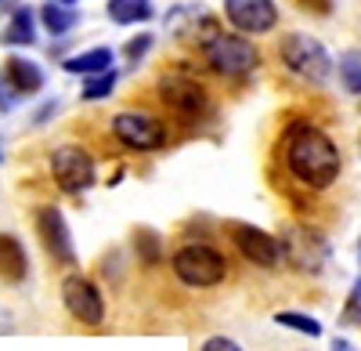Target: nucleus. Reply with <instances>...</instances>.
<instances>
[{
  "label": "nucleus",
  "instance_id": "nucleus-1",
  "mask_svg": "<svg viewBox=\"0 0 361 351\" xmlns=\"http://www.w3.org/2000/svg\"><path fill=\"white\" fill-rule=\"evenodd\" d=\"M282 163L300 185L314 189V192L333 185L343 167L336 141L307 120H296L282 131Z\"/></svg>",
  "mask_w": 361,
  "mask_h": 351
},
{
  "label": "nucleus",
  "instance_id": "nucleus-2",
  "mask_svg": "<svg viewBox=\"0 0 361 351\" xmlns=\"http://www.w3.org/2000/svg\"><path fill=\"white\" fill-rule=\"evenodd\" d=\"M173 275L185 282V286H195V290H209L224 282L228 275V261L221 250H214L209 243H188L173 254Z\"/></svg>",
  "mask_w": 361,
  "mask_h": 351
},
{
  "label": "nucleus",
  "instance_id": "nucleus-3",
  "mask_svg": "<svg viewBox=\"0 0 361 351\" xmlns=\"http://www.w3.org/2000/svg\"><path fill=\"white\" fill-rule=\"evenodd\" d=\"M279 58L286 62L289 73H296L307 83H325L333 76V58H329L325 44L314 40L311 33H289L279 44Z\"/></svg>",
  "mask_w": 361,
  "mask_h": 351
},
{
  "label": "nucleus",
  "instance_id": "nucleus-4",
  "mask_svg": "<svg viewBox=\"0 0 361 351\" xmlns=\"http://www.w3.org/2000/svg\"><path fill=\"white\" fill-rule=\"evenodd\" d=\"M202 54H206L209 69L221 76H231V80H243L260 66V51L243 33H217L202 47Z\"/></svg>",
  "mask_w": 361,
  "mask_h": 351
},
{
  "label": "nucleus",
  "instance_id": "nucleus-5",
  "mask_svg": "<svg viewBox=\"0 0 361 351\" xmlns=\"http://www.w3.org/2000/svg\"><path fill=\"white\" fill-rule=\"evenodd\" d=\"M282 257L289 261V265L296 272H322L325 268V261H329V243L318 228L311 225H289L282 232Z\"/></svg>",
  "mask_w": 361,
  "mask_h": 351
},
{
  "label": "nucleus",
  "instance_id": "nucleus-6",
  "mask_svg": "<svg viewBox=\"0 0 361 351\" xmlns=\"http://www.w3.org/2000/svg\"><path fill=\"white\" fill-rule=\"evenodd\" d=\"M159 98L166 109H173L180 120H202L209 112V95L206 87L188 76V73H163L159 80Z\"/></svg>",
  "mask_w": 361,
  "mask_h": 351
},
{
  "label": "nucleus",
  "instance_id": "nucleus-7",
  "mask_svg": "<svg viewBox=\"0 0 361 351\" xmlns=\"http://www.w3.org/2000/svg\"><path fill=\"white\" fill-rule=\"evenodd\" d=\"M112 134L119 145H127V149H137V153H156L166 145V127L156 120V116L148 112H116L112 116Z\"/></svg>",
  "mask_w": 361,
  "mask_h": 351
},
{
  "label": "nucleus",
  "instance_id": "nucleus-8",
  "mask_svg": "<svg viewBox=\"0 0 361 351\" xmlns=\"http://www.w3.org/2000/svg\"><path fill=\"white\" fill-rule=\"evenodd\" d=\"M51 174L62 192L69 196H80L87 192L90 185H94V160H90L87 149H80V145H62V149L51 153Z\"/></svg>",
  "mask_w": 361,
  "mask_h": 351
},
{
  "label": "nucleus",
  "instance_id": "nucleus-9",
  "mask_svg": "<svg viewBox=\"0 0 361 351\" xmlns=\"http://www.w3.org/2000/svg\"><path fill=\"white\" fill-rule=\"evenodd\" d=\"M228 236L235 243V250L243 254L250 265L257 268H275L282 261V243L275 236H267L264 228H253V225H228Z\"/></svg>",
  "mask_w": 361,
  "mask_h": 351
},
{
  "label": "nucleus",
  "instance_id": "nucleus-10",
  "mask_svg": "<svg viewBox=\"0 0 361 351\" xmlns=\"http://www.w3.org/2000/svg\"><path fill=\"white\" fill-rule=\"evenodd\" d=\"M62 301L69 308V315L83 326H102L105 323V301H102V290L83 279V275H69L62 282Z\"/></svg>",
  "mask_w": 361,
  "mask_h": 351
},
{
  "label": "nucleus",
  "instance_id": "nucleus-11",
  "mask_svg": "<svg viewBox=\"0 0 361 351\" xmlns=\"http://www.w3.org/2000/svg\"><path fill=\"white\" fill-rule=\"evenodd\" d=\"M224 15L238 33H271L279 22V8L275 0H224Z\"/></svg>",
  "mask_w": 361,
  "mask_h": 351
},
{
  "label": "nucleus",
  "instance_id": "nucleus-12",
  "mask_svg": "<svg viewBox=\"0 0 361 351\" xmlns=\"http://www.w3.org/2000/svg\"><path fill=\"white\" fill-rule=\"evenodd\" d=\"M37 232H40L47 254L58 261V265H76L73 232H69L62 210H58V207H40V210H37Z\"/></svg>",
  "mask_w": 361,
  "mask_h": 351
},
{
  "label": "nucleus",
  "instance_id": "nucleus-13",
  "mask_svg": "<svg viewBox=\"0 0 361 351\" xmlns=\"http://www.w3.org/2000/svg\"><path fill=\"white\" fill-rule=\"evenodd\" d=\"M0 76H4L11 87H15V95L25 98V95H37L40 87H44V69L37 62H29V58H8L4 69H0Z\"/></svg>",
  "mask_w": 361,
  "mask_h": 351
},
{
  "label": "nucleus",
  "instance_id": "nucleus-14",
  "mask_svg": "<svg viewBox=\"0 0 361 351\" xmlns=\"http://www.w3.org/2000/svg\"><path fill=\"white\" fill-rule=\"evenodd\" d=\"M25 272H29L25 246L4 232V236H0V279H4V282H22Z\"/></svg>",
  "mask_w": 361,
  "mask_h": 351
},
{
  "label": "nucleus",
  "instance_id": "nucleus-15",
  "mask_svg": "<svg viewBox=\"0 0 361 351\" xmlns=\"http://www.w3.org/2000/svg\"><path fill=\"white\" fill-rule=\"evenodd\" d=\"M0 40H4L8 47H29L37 40V22H33V11L29 8H18L8 22V29L0 33Z\"/></svg>",
  "mask_w": 361,
  "mask_h": 351
},
{
  "label": "nucleus",
  "instance_id": "nucleus-16",
  "mask_svg": "<svg viewBox=\"0 0 361 351\" xmlns=\"http://www.w3.org/2000/svg\"><path fill=\"white\" fill-rule=\"evenodd\" d=\"M112 69V51L109 47H94V51H83L66 58V73H83V76H98Z\"/></svg>",
  "mask_w": 361,
  "mask_h": 351
},
{
  "label": "nucleus",
  "instance_id": "nucleus-17",
  "mask_svg": "<svg viewBox=\"0 0 361 351\" xmlns=\"http://www.w3.org/2000/svg\"><path fill=\"white\" fill-rule=\"evenodd\" d=\"M109 18L116 25H137L152 18V0H109Z\"/></svg>",
  "mask_w": 361,
  "mask_h": 351
},
{
  "label": "nucleus",
  "instance_id": "nucleus-18",
  "mask_svg": "<svg viewBox=\"0 0 361 351\" xmlns=\"http://www.w3.org/2000/svg\"><path fill=\"white\" fill-rule=\"evenodd\" d=\"M40 18H44V25H47V33H51V37L69 33V29L80 22V18H76V11H73V8H66V4H58V0H47L44 11H40Z\"/></svg>",
  "mask_w": 361,
  "mask_h": 351
},
{
  "label": "nucleus",
  "instance_id": "nucleus-19",
  "mask_svg": "<svg viewBox=\"0 0 361 351\" xmlns=\"http://www.w3.org/2000/svg\"><path fill=\"white\" fill-rule=\"evenodd\" d=\"M134 246H137V257L145 265H159L163 261V239L156 228H137L134 232Z\"/></svg>",
  "mask_w": 361,
  "mask_h": 351
},
{
  "label": "nucleus",
  "instance_id": "nucleus-20",
  "mask_svg": "<svg viewBox=\"0 0 361 351\" xmlns=\"http://www.w3.org/2000/svg\"><path fill=\"white\" fill-rule=\"evenodd\" d=\"M340 83L350 95H361V47L340 54Z\"/></svg>",
  "mask_w": 361,
  "mask_h": 351
},
{
  "label": "nucleus",
  "instance_id": "nucleus-21",
  "mask_svg": "<svg viewBox=\"0 0 361 351\" xmlns=\"http://www.w3.org/2000/svg\"><path fill=\"white\" fill-rule=\"evenodd\" d=\"M275 323L286 326V330H296V333H304V337H322V323L304 311H279L275 315Z\"/></svg>",
  "mask_w": 361,
  "mask_h": 351
},
{
  "label": "nucleus",
  "instance_id": "nucleus-22",
  "mask_svg": "<svg viewBox=\"0 0 361 351\" xmlns=\"http://www.w3.org/2000/svg\"><path fill=\"white\" fill-rule=\"evenodd\" d=\"M112 87H116V69H109V73H98V76H90V80L83 83V98H87V102L109 98V95H112Z\"/></svg>",
  "mask_w": 361,
  "mask_h": 351
},
{
  "label": "nucleus",
  "instance_id": "nucleus-23",
  "mask_svg": "<svg viewBox=\"0 0 361 351\" xmlns=\"http://www.w3.org/2000/svg\"><path fill=\"white\" fill-rule=\"evenodd\" d=\"M148 47H152V33H137V37L127 44V62H130V66H137L141 58L148 54Z\"/></svg>",
  "mask_w": 361,
  "mask_h": 351
},
{
  "label": "nucleus",
  "instance_id": "nucleus-24",
  "mask_svg": "<svg viewBox=\"0 0 361 351\" xmlns=\"http://www.w3.org/2000/svg\"><path fill=\"white\" fill-rule=\"evenodd\" d=\"M343 323H357L361 319V279L354 282V290H350V301H347V308H343Z\"/></svg>",
  "mask_w": 361,
  "mask_h": 351
},
{
  "label": "nucleus",
  "instance_id": "nucleus-25",
  "mask_svg": "<svg viewBox=\"0 0 361 351\" xmlns=\"http://www.w3.org/2000/svg\"><path fill=\"white\" fill-rule=\"evenodd\" d=\"M293 4L300 8V11H307V15H333V0H293Z\"/></svg>",
  "mask_w": 361,
  "mask_h": 351
},
{
  "label": "nucleus",
  "instance_id": "nucleus-26",
  "mask_svg": "<svg viewBox=\"0 0 361 351\" xmlns=\"http://www.w3.org/2000/svg\"><path fill=\"white\" fill-rule=\"evenodd\" d=\"M15 102H18L15 87H11L4 76H0V109H4V112H11V109H15Z\"/></svg>",
  "mask_w": 361,
  "mask_h": 351
},
{
  "label": "nucleus",
  "instance_id": "nucleus-27",
  "mask_svg": "<svg viewBox=\"0 0 361 351\" xmlns=\"http://www.w3.org/2000/svg\"><path fill=\"white\" fill-rule=\"evenodd\" d=\"M202 351H243L231 337H209L206 344H202Z\"/></svg>",
  "mask_w": 361,
  "mask_h": 351
},
{
  "label": "nucleus",
  "instance_id": "nucleus-28",
  "mask_svg": "<svg viewBox=\"0 0 361 351\" xmlns=\"http://www.w3.org/2000/svg\"><path fill=\"white\" fill-rule=\"evenodd\" d=\"M333 351H357V347H354L350 340H343V337H336V340H333Z\"/></svg>",
  "mask_w": 361,
  "mask_h": 351
},
{
  "label": "nucleus",
  "instance_id": "nucleus-29",
  "mask_svg": "<svg viewBox=\"0 0 361 351\" xmlns=\"http://www.w3.org/2000/svg\"><path fill=\"white\" fill-rule=\"evenodd\" d=\"M58 4H76V0H58Z\"/></svg>",
  "mask_w": 361,
  "mask_h": 351
},
{
  "label": "nucleus",
  "instance_id": "nucleus-30",
  "mask_svg": "<svg viewBox=\"0 0 361 351\" xmlns=\"http://www.w3.org/2000/svg\"><path fill=\"white\" fill-rule=\"evenodd\" d=\"M0 160H4V156H0Z\"/></svg>",
  "mask_w": 361,
  "mask_h": 351
}]
</instances>
